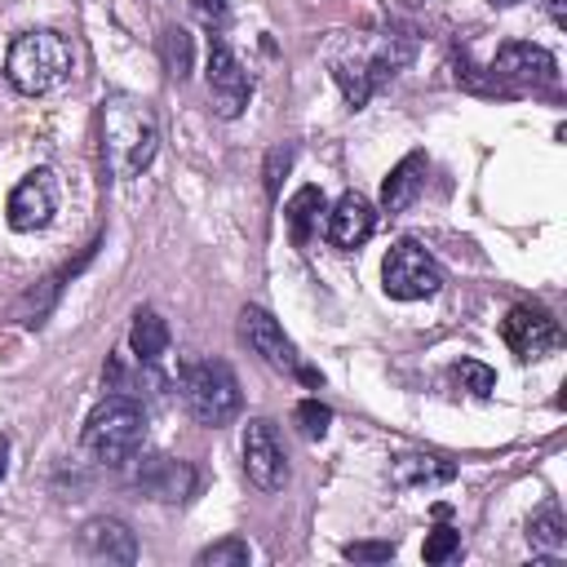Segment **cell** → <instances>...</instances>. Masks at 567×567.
Masks as SVG:
<instances>
[{
	"label": "cell",
	"mask_w": 567,
	"mask_h": 567,
	"mask_svg": "<svg viewBox=\"0 0 567 567\" xmlns=\"http://www.w3.org/2000/svg\"><path fill=\"white\" fill-rule=\"evenodd\" d=\"M319 213H323V195H319V186H301V190L288 199L284 217H288L292 244H310V235L319 230Z\"/></svg>",
	"instance_id": "cell-20"
},
{
	"label": "cell",
	"mask_w": 567,
	"mask_h": 567,
	"mask_svg": "<svg viewBox=\"0 0 567 567\" xmlns=\"http://www.w3.org/2000/svg\"><path fill=\"white\" fill-rule=\"evenodd\" d=\"M421 186H425V155L412 151L408 159H399V164L390 168V177H385V186H381V204H385V213H403V208H412V199L421 195Z\"/></svg>",
	"instance_id": "cell-17"
},
{
	"label": "cell",
	"mask_w": 567,
	"mask_h": 567,
	"mask_svg": "<svg viewBox=\"0 0 567 567\" xmlns=\"http://www.w3.org/2000/svg\"><path fill=\"white\" fill-rule=\"evenodd\" d=\"M372 226H377V213L359 190H346L328 213V239L337 248H359L372 235Z\"/></svg>",
	"instance_id": "cell-13"
},
{
	"label": "cell",
	"mask_w": 567,
	"mask_h": 567,
	"mask_svg": "<svg viewBox=\"0 0 567 567\" xmlns=\"http://www.w3.org/2000/svg\"><path fill=\"white\" fill-rule=\"evenodd\" d=\"M456 478V465L443 456H425V452H403L390 461V483L394 487H443Z\"/></svg>",
	"instance_id": "cell-16"
},
{
	"label": "cell",
	"mask_w": 567,
	"mask_h": 567,
	"mask_svg": "<svg viewBox=\"0 0 567 567\" xmlns=\"http://www.w3.org/2000/svg\"><path fill=\"white\" fill-rule=\"evenodd\" d=\"M297 421H301V434H306V439H323L328 425H332V412H328L319 399H301V403H297Z\"/></svg>",
	"instance_id": "cell-24"
},
{
	"label": "cell",
	"mask_w": 567,
	"mask_h": 567,
	"mask_svg": "<svg viewBox=\"0 0 567 567\" xmlns=\"http://www.w3.org/2000/svg\"><path fill=\"white\" fill-rule=\"evenodd\" d=\"M58 213V177L49 168H35L27 173L13 190H9V204H4V217L13 230H40L49 226Z\"/></svg>",
	"instance_id": "cell-8"
},
{
	"label": "cell",
	"mask_w": 567,
	"mask_h": 567,
	"mask_svg": "<svg viewBox=\"0 0 567 567\" xmlns=\"http://www.w3.org/2000/svg\"><path fill=\"white\" fill-rule=\"evenodd\" d=\"M84 554L106 558V563H133L137 558V536L120 523V518H89L80 532Z\"/></svg>",
	"instance_id": "cell-15"
},
{
	"label": "cell",
	"mask_w": 567,
	"mask_h": 567,
	"mask_svg": "<svg viewBox=\"0 0 567 567\" xmlns=\"http://www.w3.org/2000/svg\"><path fill=\"white\" fill-rule=\"evenodd\" d=\"M146 443V412L128 394H106L84 421V447L102 465H124Z\"/></svg>",
	"instance_id": "cell-3"
},
{
	"label": "cell",
	"mask_w": 567,
	"mask_h": 567,
	"mask_svg": "<svg viewBox=\"0 0 567 567\" xmlns=\"http://www.w3.org/2000/svg\"><path fill=\"white\" fill-rule=\"evenodd\" d=\"M204 80H208L213 111H217L221 120H235V115L248 106V93H252L248 71L235 62V53H230L221 40H213V44H208V66H204Z\"/></svg>",
	"instance_id": "cell-9"
},
{
	"label": "cell",
	"mask_w": 567,
	"mask_h": 567,
	"mask_svg": "<svg viewBox=\"0 0 567 567\" xmlns=\"http://www.w3.org/2000/svg\"><path fill=\"white\" fill-rule=\"evenodd\" d=\"M496 4H514V0H496Z\"/></svg>",
	"instance_id": "cell-30"
},
{
	"label": "cell",
	"mask_w": 567,
	"mask_h": 567,
	"mask_svg": "<svg viewBox=\"0 0 567 567\" xmlns=\"http://www.w3.org/2000/svg\"><path fill=\"white\" fill-rule=\"evenodd\" d=\"M190 4H195V13L208 18V22H217V18L226 13V0H190Z\"/></svg>",
	"instance_id": "cell-27"
},
{
	"label": "cell",
	"mask_w": 567,
	"mask_h": 567,
	"mask_svg": "<svg viewBox=\"0 0 567 567\" xmlns=\"http://www.w3.org/2000/svg\"><path fill=\"white\" fill-rule=\"evenodd\" d=\"M527 545H532L536 554H545V558L567 554V518H563L558 505H545V509L532 514V523H527Z\"/></svg>",
	"instance_id": "cell-18"
},
{
	"label": "cell",
	"mask_w": 567,
	"mask_h": 567,
	"mask_svg": "<svg viewBox=\"0 0 567 567\" xmlns=\"http://www.w3.org/2000/svg\"><path fill=\"white\" fill-rule=\"evenodd\" d=\"M381 284L394 301H421V297H434L443 288V270L434 266V257L416 244H394L381 261Z\"/></svg>",
	"instance_id": "cell-6"
},
{
	"label": "cell",
	"mask_w": 567,
	"mask_h": 567,
	"mask_svg": "<svg viewBox=\"0 0 567 567\" xmlns=\"http://www.w3.org/2000/svg\"><path fill=\"white\" fill-rule=\"evenodd\" d=\"M159 124L146 102L137 97H111L102 106V155L115 177H133L155 159Z\"/></svg>",
	"instance_id": "cell-1"
},
{
	"label": "cell",
	"mask_w": 567,
	"mask_h": 567,
	"mask_svg": "<svg viewBox=\"0 0 567 567\" xmlns=\"http://www.w3.org/2000/svg\"><path fill=\"white\" fill-rule=\"evenodd\" d=\"M412 58V40L403 35H381L372 49H363V40H350V53L346 58H332V75L346 93L350 106H363L372 84H381L385 75H394L403 62Z\"/></svg>",
	"instance_id": "cell-4"
},
{
	"label": "cell",
	"mask_w": 567,
	"mask_h": 567,
	"mask_svg": "<svg viewBox=\"0 0 567 567\" xmlns=\"http://www.w3.org/2000/svg\"><path fill=\"white\" fill-rule=\"evenodd\" d=\"M164 53H168V75H186V66H190V35L182 31V27H168L164 31Z\"/></svg>",
	"instance_id": "cell-23"
},
{
	"label": "cell",
	"mask_w": 567,
	"mask_h": 567,
	"mask_svg": "<svg viewBox=\"0 0 567 567\" xmlns=\"http://www.w3.org/2000/svg\"><path fill=\"white\" fill-rule=\"evenodd\" d=\"M248 558H252V549H248V540H239V536L199 549V567H248Z\"/></svg>",
	"instance_id": "cell-21"
},
{
	"label": "cell",
	"mask_w": 567,
	"mask_h": 567,
	"mask_svg": "<svg viewBox=\"0 0 567 567\" xmlns=\"http://www.w3.org/2000/svg\"><path fill=\"white\" fill-rule=\"evenodd\" d=\"M244 474L261 492H279L288 483V456L279 447V434L270 421H248L244 425Z\"/></svg>",
	"instance_id": "cell-7"
},
{
	"label": "cell",
	"mask_w": 567,
	"mask_h": 567,
	"mask_svg": "<svg viewBox=\"0 0 567 567\" xmlns=\"http://www.w3.org/2000/svg\"><path fill=\"white\" fill-rule=\"evenodd\" d=\"M4 465H9V443L0 439V478H4Z\"/></svg>",
	"instance_id": "cell-29"
},
{
	"label": "cell",
	"mask_w": 567,
	"mask_h": 567,
	"mask_svg": "<svg viewBox=\"0 0 567 567\" xmlns=\"http://www.w3.org/2000/svg\"><path fill=\"white\" fill-rule=\"evenodd\" d=\"M71 44L66 35L58 31H27L9 44V58H4V75L18 93L27 97H40L49 89H58L66 75H71Z\"/></svg>",
	"instance_id": "cell-2"
},
{
	"label": "cell",
	"mask_w": 567,
	"mask_h": 567,
	"mask_svg": "<svg viewBox=\"0 0 567 567\" xmlns=\"http://www.w3.org/2000/svg\"><path fill=\"white\" fill-rule=\"evenodd\" d=\"M182 399L199 425H226L239 412V381L226 363H195L182 377Z\"/></svg>",
	"instance_id": "cell-5"
},
{
	"label": "cell",
	"mask_w": 567,
	"mask_h": 567,
	"mask_svg": "<svg viewBox=\"0 0 567 567\" xmlns=\"http://www.w3.org/2000/svg\"><path fill=\"white\" fill-rule=\"evenodd\" d=\"M425 563H447V558H456L461 554V532H452V527H434L430 536H425Z\"/></svg>",
	"instance_id": "cell-25"
},
{
	"label": "cell",
	"mask_w": 567,
	"mask_h": 567,
	"mask_svg": "<svg viewBox=\"0 0 567 567\" xmlns=\"http://www.w3.org/2000/svg\"><path fill=\"white\" fill-rule=\"evenodd\" d=\"M501 337L518 359H545V354H554L563 346L558 323L545 310H532V306H514L505 315V323H501Z\"/></svg>",
	"instance_id": "cell-11"
},
{
	"label": "cell",
	"mask_w": 567,
	"mask_h": 567,
	"mask_svg": "<svg viewBox=\"0 0 567 567\" xmlns=\"http://www.w3.org/2000/svg\"><path fill=\"white\" fill-rule=\"evenodd\" d=\"M452 377L461 381V390H470V394H478V399H487V394L496 390V372H492L487 363H474V359H461V363L452 368Z\"/></svg>",
	"instance_id": "cell-22"
},
{
	"label": "cell",
	"mask_w": 567,
	"mask_h": 567,
	"mask_svg": "<svg viewBox=\"0 0 567 567\" xmlns=\"http://www.w3.org/2000/svg\"><path fill=\"white\" fill-rule=\"evenodd\" d=\"M128 346H133V354L142 363H155L168 350V323L155 310H137L133 315V328H128Z\"/></svg>",
	"instance_id": "cell-19"
},
{
	"label": "cell",
	"mask_w": 567,
	"mask_h": 567,
	"mask_svg": "<svg viewBox=\"0 0 567 567\" xmlns=\"http://www.w3.org/2000/svg\"><path fill=\"white\" fill-rule=\"evenodd\" d=\"M549 18H554L558 27H567V9H563V0H549Z\"/></svg>",
	"instance_id": "cell-28"
},
{
	"label": "cell",
	"mask_w": 567,
	"mask_h": 567,
	"mask_svg": "<svg viewBox=\"0 0 567 567\" xmlns=\"http://www.w3.org/2000/svg\"><path fill=\"white\" fill-rule=\"evenodd\" d=\"M239 332H244V341H248V346H252L270 368H279V372H301L310 385L319 381L315 372H306V368H301L297 346L284 337V328H279L261 306H244V310H239Z\"/></svg>",
	"instance_id": "cell-10"
},
{
	"label": "cell",
	"mask_w": 567,
	"mask_h": 567,
	"mask_svg": "<svg viewBox=\"0 0 567 567\" xmlns=\"http://www.w3.org/2000/svg\"><path fill=\"white\" fill-rule=\"evenodd\" d=\"M346 558H354V563H385V558H394V540H354V545H346Z\"/></svg>",
	"instance_id": "cell-26"
},
{
	"label": "cell",
	"mask_w": 567,
	"mask_h": 567,
	"mask_svg": "<svg viewBox=\"0 0 567 567\" xmlns=\"http://www.w3.org/2000/svg\"><path fill=\"white\" fill-rule=\"evenodd\" d=\"M137 487H146L155 501H186L195 492V470L173 456H151L137 470Z\"/></svg>",
	"instance_id": "cell-14"
},
{
	"label": "cell",
	"mask_w": 567,
	"mask_h": 567,
	"mask_svg": "<svg viewBox=\"0 0 567 567\" xmlns=\"http://www.w3.org/2000/svg\"><path fill=\"white\" fill-rule=\"evenodd\" d=\"M492 71H496V80H509V84H518V89H554V84H558L554 58H549L540 44H527V40L505 44V49L496 53Z\"/></svg>",
	"instance_id": "cell-12"
}]
</instances>
